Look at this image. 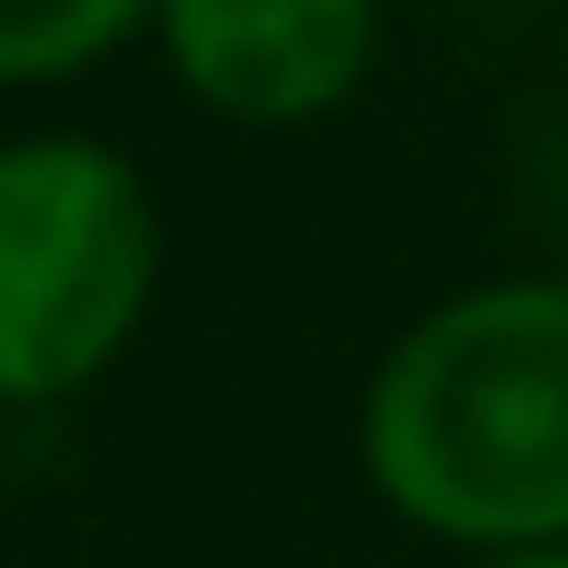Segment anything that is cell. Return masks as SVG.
Instances as JSON below:
<instances>
[{
  "mask_svg": "<svg viewBox=\"0 0 568 568\" xmlns=\"http://www.w3.org/2000/svg\"><path fill=\"white\" fill-rule=\"evenodd\" d=\"M369 489L469 549H568V280L509 270L419 310L359 399Z\"/></svg>",
  "mask_w": 568,
  "mask_h": 568,
  "instance_id": "obj_1",
  "label": "cell"
},
{
  "mask_svg": "<svg viewBox=\"0 0 568 568\" xmlns=\"http://www.w3.org/2000/svg\"><path fill=\"white\" fill-rule=\"evenodd\" d=\"M160 280V210L150 180L80 140L30 130L0 140V399L40 409L90 389Z\"/></svg>",
  "mask_w": 568,
  "mask_h": 568,
  "instance_id": "obj_2",
  "label": "cell"
},
{
  "mask_svg": "<svg viewBox=\"0 0 568 568\" xmlns=\"http://www.w3.org/2000/svg\"><path fill=\"white\" fill-rule=\"evenodd\" d=\"M160 50L200 110L290 130L369 80L379 0H160Z\"/></svg>",
  "mask_w": 568,
  "mask_h": 568,
  "instance_id": "obj_3",
  "label": "cell"
},
{
  "mask_svg": "<svg viewBox=\"0 0 568 568\" xmlns=\"http://www.w3.org/2000/svg\"><path fill=\"white\" fill-rule=\"evenodd\" d=\"M140 20H160V0H0V90L70 80L110 60Z\"/></svg>",
  "mask_w": 568,
  "mask_h": 568,
  "instance_id": "obj_4",
  "label": "cell"
},
{
  "mask_svg": "<svg viewBox=\"0 0 568 568\" xmlns=\"http://www.w3.org/2000/svg\"><path fill=\"white\" fill-rule=\"evenodd\" d=\"M469 568H568V549H499V559H469Z\"/></svg>",
  "mask_w": 568,
  "mask_h": 568,
  "instance_id": "obj_5",
  "label": "cell"
}]
</instances>
